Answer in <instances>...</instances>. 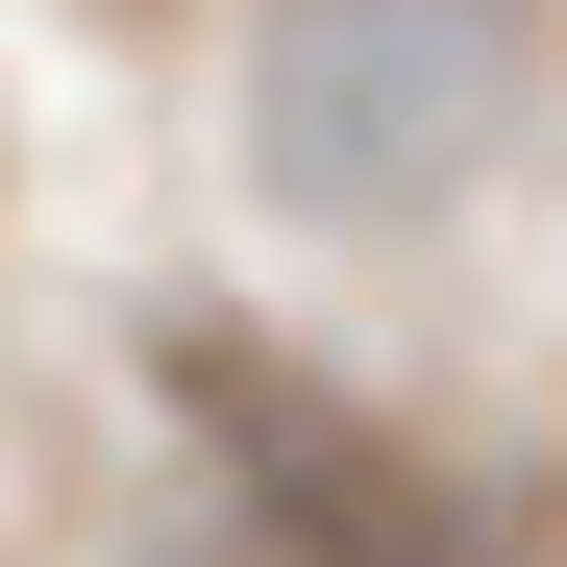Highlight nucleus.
<instances>
[{"mask_svg":"<svg viewBox=\"0 0 567 567\" xmlns=\"http://www.w3.org/2000/svg\"><path fill=\"white\" fill-rule=\"evenodd\" d=\"M494 124H518L494 0H297V25H271V74H247L271 198H321V223H420Z\"/></svg>","mask_w":567,"mask_h":567,"instance_id":"nucleus-1","label":"nucleus"},{"mask_svg":"<svg viewBox=\"0 0 567 567\" xmlns=\"http://www.w3.org/2000/svg\"><path fill=\"white\" fill-rule=\"evenodd\" d=\"M173 420L223 444V494H247L271 567H494V518H468L395 420L321 395V370H297V346H247V321H173Z\"/></svg>","mask_w":567,"mask_h":567,"instance_id":"nucleus-2","label":"nucleus"}]
</instances>
